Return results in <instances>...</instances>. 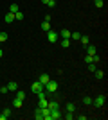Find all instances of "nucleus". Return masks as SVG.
<instances>
[{
	"label": "nucleus",
	"mask_w": 108,
	"mask_h": 120,
	"mask_svg": "<svg viewBox=\"0 0 108 120\" xmlns=\"http://www.w3.org/2000/svg\"><path fill=\"white\" fill-rule=\"evenodd\" d=\"M43 90H45L47 93H54V91L58 90V82H56V81H49V82L43 86Z\"/></svg>",
	"instance_id": "1"
},
{
	"label": "nucleus",
	"mask_w": 108,
	"mask_h": 120,
	"mask_svg": "<svg viewBox=\"0 0 108 120\" xmlns=\"http://www.w3.org/2000/svg\"><path fill=\"white\" fill-rule=\"evenodd\" d=\"M41 90H43V84H41L40 81H34V82L31 84V91L32 93H38V91H41Z\"/></svg>",
	"instance_id": "2"
},
{
	"label": "nucleus",
	"mask_w": 108,
	"mask_h": 120,
	"mask_svg": "<svg viewBox=\"0 0 108 120\" xmlns=\"http://www.w3.org/2000/svg\"><path fill=\"white\" fill-rule=\"evenodd\" d=\"M47 40L51 41V43H56L58 41V32L56 30H47Z\"/></svg>",
	"instance_id": "3"
},
{
	"label": "nucleus",
	"mask_w": 108,
	"mask_h": 120,
	"mask_svg": "<svg viewBox=\"0 0 108 120\" xmlns=\"http://www.w3.org/2000/svg\"><path fill=\"white\" fill-rule=\"evenodd\" d=\"M104 100H106V99H104V95H99V97H96V99L92 100V104H96L97 108H103V106H104Z\"/></svg>",
	"instance_id": "4"
},
{
	"label": "nucleus",
	"mask_w": 108,
	"mask_h": 120,
	"mask_svg": "<svg viewBox=\"0 0 108 120\" xmlns=\"http://www.w3.org/2000/svg\"><path fill=\"white\" fill-rule=\"evenodd\" d=\"M61 118V111L60 109H51V120H58Z\"/></svg>",
	"instance_id": "5"
},
{
	"label": "nucleus",
	"mask_w": 108,
	"mask_h": 120,
	"mask_svg": "<svg viewBox=\"0 0 108 120\" xmlns=\"http://www.w3.org/2000/svg\"><path fill=\"white\" fill-rule=\"evenodd\" d=\"M41 115H43V120H51V109L49 108H41Z\"/></svg>",
	"instance_id": "6"
},
{
	"label": "nucleus",
	"mask_w": 108,
	"mask_h": 120,
	"mask_svg": "<svg viewBox=\"0 0 108 120\" xmlns=\"http://www.w3.org/2000/svg\"><path fill=\"white\" fill-rule=\"evenodd\" d=\"M47 108H49V109H60V102H58V100H51V102L47 104Z\"/></svg>",
	"instance_id": "7"
},
{
	"label": "nucleus",
	"mask_w": 108,
	"mask_h": 120,
	"mask_svg": "<svg viewBox=\"0 0 108 120\" xmlns=\"http://www.w3.org/2000/svg\"><path fill=\"white\" fill-rule=\"evenodd\" d=\"M4 20H5V23H13L15 22V13H7L4 16Z\"/></svg>",
	"instance_id": "8"
},
{
	"label": "nucleus",
	"mask_w": 108,
	"mask_h": 120,
	"mask_svg": "<svg viewBox=\"0 0 108 120\" xmlns=\"http://www.w3.org/2000/svg\"><path fill=\"white\" fill-rule=\"evenodd\" d=\"M38 81H40L41 84L45 86L47 82H49V81H51V77H49V75H47V74H41V75H40V79H38Z\"/></svg>",
	"instance_id": "9"
},
{
	"label": "nucleus",
	"mask_w": 108,
	"mask_h": 120,
	"mask_svg": "<svg viewBox=\"0 0 108 120\" xmlns=\"http://www.w3.org/2000/svg\"><path fill=\"white\" fill-rule=\"evenodd\" d=\"M7 90L9 91H16L18 90V84H16L15 81H11V82H7Z\"/></svg>",
	"instance_id": "10"
},
{
	"label": "nucleus",
	"mask_w": 108,
	"mask_h": 120,
	"mask_svg": "<svg viewBox=\"0 0 108 120\" xmlns=\"http://www.w3.org/2000/svg\"><path fill=\"white\" fill-rule=\"evenodd\" d=\"M9 116H11V109H4L0 113V120H5V118H9Z\"/></svg>",
	"instance_id": "11"
},
{
	"label": "nucleus",
	"mask_w": 108,
	"mask_h": 120,
	"mask_svg": "<svg viewBox=\"0 0 108 120\" xmlns=\"http://www.w3.org/2000/svg\"><path fill=\"white\" fill-rule=\"evenodd\" d=\"M65 109H67V111H70V113H74V111H76V104H74V102H67Z\"/></svg>",
	"instance_id": "12"
},
{
	"label": "nucleus",
	"mask_w": 108,
	"mask_h": 120,
	"mask_svg": "<svg viewBox=\"0 0 108 120\" xmlns=\"http://www.w3.org/2000/svg\"><path fill=\"white\" fill-rule=\"evenodd\" d=\"M41 30H45V32L51 30V22H45V20L41 22Z\"/></svg>",
	"instance_id": "13"
},
{
	"label": "nucleus",
	"mask_w": 108,
	"mask_h": 120,
	"mask_svg": "<svg viewBox=\"0 0 108 120\" xmlns=\"http://www.w3.org/2000/svg\"><path fill=\"white\" fill-rule=\"evenodd\" d=\"M79 38H81V34H79L77 30H76V32H70V41L72 40H74V41H79Z\"/></svg>",
	"instance_id": "14"
},
{
	"label": "nucleus",
	"mask_w": 108,
	"mask_h": 120,
	"mask_svg": "<svg viewBox=\"0 0 108 120\" xmlns=\"http://www.w3.org/2000/svg\"><path fill=\"white\" fill-rule=\"evenodd\" d=\"M70 43H72V41L68 40V38H61V47H63V49H67V47H70Z\"/></svg>",
	"instance_id": "15"
},
{
	"label": "nucleus",
	"mask_w": 108,
	"mask_h": 120,
	"mask_svg": "<svg viewBox=\"0 0 108 120\" xmlns=\"http://www.w3.org/2000/svg\"><path fill=\"white\" fill-rule=\"evenodd\" d=\"M34 118H36V120H43V115H41V108H38V109L34 111Z\"/></svg>",
	"instance_id": "16"
},
{
	"label": "nucleus",
	"mask_w": 108,
	"mask_h": 120,
	"mask_svg": "<svg viewBox=\"0 0 108 120\" xmlns=\"http://www.w3.org/2000/svg\"><path fill=\"white\" fill-rule=\"evenodd\" d=\"M60 34H61V38H68V40H70V30H68V29H61Z\"/></svg>",
	"instance_id": "17"
},
{
	"label": "nucleus",
	"mask_w": 108,
	"mask_h": 120,
	"mask_svg": "<svg viewBox=\"0 0 108 120\" xmlns=\"http://www.w3.org/2000/svg\"><path fill=\"white\" fill-rule=\"evenodd\" d=\"M18 11H20L18 9V4H11L9 5V13H18Z\"/></svg>",
	"instance_id": "18"
},
{
	"label": "nucleus",
	"mask_w": 108,
	"mask_h": 120,
	"mask_svg": "<svg viewBox=\"0 0 108 120\" xmlns=\"http://www.w3.org/2000/svg\"><path fill=\"white\" fill-rule=\"evenodd\" d=\"M18 93H16V99H20V100H24L25 99V91H22V90H16Z\"/></svg>",
	"instance_id": "19"
},
{
	"label": "nucleus",
	"mask_w": 108,
	"mask_h": 120,
	"mask_svg": "<svg viewBox=\"0 0 108 120\" xmlns=\"http://www.w3.org/2000/svg\"><path fill=\"white\" fill-rule=\"evenodd\" d=\"M15 20L22 22V20H24V13H20V11H18V13H15Z\"/></svg>",
	"instance_id": "20"
},
{
	"label": "nucleus",
	"mask_w": 108,
	"mask_h": 120,
	"mask_svg": "<svg viewBox=\"0 0 108 120\" xmlns=\"http://www.w3.org/2000/svg\"><path fill=\"white\" fill-rule=\"evenodd\" d=\"M94 74H96V77H97V79H103V77H104V72H103V70H96Z\"/></svg>",
	"instance_id": "21"
},
{
	"label": "nucleus",
	"mask_w": 108,
	"mask_h": 120,
	"mask_svg": "<svg viewBox=\"0 0 108 120\" xmlns=\"http://www.w3.org/2000/svg\"><path fill=\"white\" fill-rule=\"evenodd\" d=\"M96 70H97L96 63H88V72H96Z\"/></svg>",
	"instance_id": "22"
},
{
	"label": "nucleus",
	"mask_w": 108,
	"mask_h": 120,
	"mask_svg": "<svg viewBox=\"0 0 108 120\" xmlns=\"http://www.w3.org/2000/svg\"><path fill=\"white\" fill-rule=\"evenodd\" d=\"M92 100L94 99H90V97H85V99H83V104H85V106H90V104H92Z\"/></svg>",
	"instance_id": "23"
},
{
	"label": "nucleus",
	"mask_w": 108,
	"mask_h": 120,
	"mask_svg": "<svg viewBox=\"0 0 108 120\" xmlns=\"http://www.w3.org/2000/svg\"><path fill=\"white\" fill-rule=\"evenodd\" d=\"M79 41H81L83 45L87 47V45H88V36H81V38H79Z\"/></svg>",
	"instance_id": "24"
},
{
	"label": "nucleus",
	"mask_w": 108,
	"mask_h": 120,
	"mask_svg": "<svg viewBox=\"0 0 108 120\" xmlns=\"http://www.w3.org/2000/svg\"><path fill=\"white\" fill-rule=\"evenodd\" d=\"M13 106H15V108H22V100L20 99H15V100H13Z\"/></svg>",
	"instance_id": "25"
},
{
	"label": "nucleus",
	"mask_w": 108,
	"mask_h": 120,
	"mask_svg": "<svg viewBox=\"0 0 108 120\" xmlns=\"http://www.w3.org/2000/svg\"><path fill=\"white\" fill-rule=\"evenodd\" d=\"M47 7H54V5H56V0H47Z\"/></svg>",
	"instance_id": "26"
},
{
	"label": "nucleus",
	"mask_w": 108,
	"mask_h": 120,
	"mask_svg": "<svg viewBox=\"0 0 108 120\" xmlns=\"http://www.w3.org/2000/svg\"><path fill=\"white\" fill-rule=\"evenodd\" d=\"M0 41H2V43L7 41V34H5V32H0Z\"/></svg>",
	"instance_id": "27"
},
{
	"label": "nucleus",
	"mask_w": 108,
	"mask_h": 120,
	"mask_svg": "<svg viewBox=\"0 0 108 120\" xmlns=\"http://www.w3.org/2000/svg\"><path fill=\"white\" fill-rule=\"evenodd\" d=\"M94 4H96V7H103V0H94Z\"/></svg>",
	"instance_id": "28"
},
{
	"label": "nucleus",
	"mask_w": 108,
	"mask_h": 120,
	"mask_svg": "<svg viewBox=\"0 0 108 120\" xmlns=\"http://www.w3.org/2000/svg\"><path fill=\"white\" fill-rule=\"evenodd\" d=\"M65 118H67V120H72V118H74V113H70V111H67V115H65Z\"/></svg>",
	"instance_id": "29"
},
{
	"label": "nucleus",
	"mask_w": 108,
	"mask_h": 120,
	"mask_svg": "<svg viewBox=\"0 0 108 120\" xmlns=\"http://www.w3.org/2000/svg\"><path fill=\"white\" fill-rule=\"evenodd\" d=\"M0 91H2V95H5L9 90H7V86H2V88H0Z\"/></svg>",
	"instance_id": "30"
},
{
	"label": "nucleus",
	"mask_w": 108,
	"mask_h": 120,
	"mask_svg": "<svg viewBox=\"0 0 108 120\" xmlns=\"http://www.w3.org/2000/svg\"><path fill=\"white\" fill-rule=\"evenodd\" d=\"M2 56H4V50H2V49H0V57H2Z\"/></svg>",
	"instance_id": "31"
},
{
	"label": "nucleus",
	"mask_w": 108,
	"mask_h": 120,
	"mask_svg": "<svg viewBox=\"0 0 108 120\" xmlns=\"http://www.w3.org/2000/svg\"><path fill=\"white\" fill-rule=\"evenodd\" d=\"M41 4H47V0H41Z\"/></svg>",
	"instance_id": "32"
},
{
	"label": "nucleus",
	"mask_w": 108,
	"mask_h": 120,
	"mask_svg": "<svg viewBox=\"0 0 108 120\" xmlns=\"http://www.w3.org/2000/svg\"><path fill=\"white\" fill-rule=\"evenodd\" d=\"M0 45H2V41H0Z\"/></svg>",
	"instance_id": "33"
}]
</instances>
